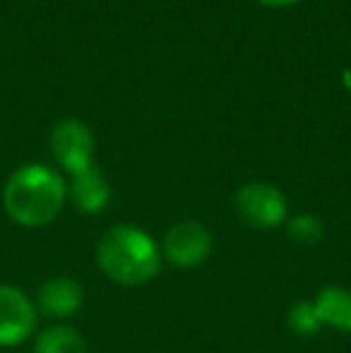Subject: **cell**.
Instances as JSON below:
<instances>
[{"mask_svg": "<svg viewBox=\"0 0 351 353\" xmlns=\"http://www.w3.org/2000/svg\"><path fill=\"white\" fill-rule=\"evenodd\" d=\"M63 176L46 163L19 166L3 188V207L14 223L39 228L51 223L66 205Z\"/></svg>", "mask_w": 351, "mask_h": 353, "instance_id": "cell-1", "label": "cell"}, {"mask_svg": "<svg viewBox=\"0 0 351 353\" xmlns=\"http://www.w3.org/2000/svg\"><path fill=\"white\" fill-rule=\"evenodd\" d=\"M97 265L121 286H140L154 279L161 267V252L154 238L137 226H113L97 245Z\"/></svg>", "mask_w": 351, "mask_h": 353, "instance_id": "cell-2", "label": "cell"}, {"mask_svg": "<svg viewBox=\"0 0 351 353\" xmlns=\"http://www.w3.org/2000/svg\"><path fill=\"white\" fill-rule=\"evenodd\" d=\"M234 210L253 228H274L286 219V197L270 183H245L234 195Z\"/></svg>", "mask_w": 351, "mask_h": 353, "instance_id": "cell-3", "label": "cell"}, {"mask_svg": "<svg viewBox=\"0 0 351 353\" xmlns=\"http://www.w3.org/2000/svg\"><path fill=\"white\" fill-rule=\"evenodd\" d=\"M48 147H51L56 161L66 168L70 176L94 166V137L92 130L85 123L75 118L56 123L48 135Z\"/></svg>", "mask_w": 351, "mask_h": 353, "instance_id": "cell-4", "label": "cell"}, {"mask_svg": "<svg viewBox=\"0 0 351 353\" xmlns=\"http://www.w3.org/2000/svg\"><path fill=\"white\" fill-rule=\"evenodd\" d=\"M39 310L17 286L0 283V346H19L34 334Z\"/></svg>", "mask_w": 351, "mask_h": 353, "instance_id": "cell-5", "label": "cell"}, {"mask_svg": "<svg viewBox=\"0 0 351 353\" xmlns=\"http://www.w3.org/2000/svg\"><path fill=\"white\" fill-rule=\"evenodd\" d=\"M164 257L176 267L190 270L210 257L212 252V233L200 221H181L169 228L164 236Z\"/></svg>", "mask_w": 351, "mask_h": 353, "instance_id": "cell-6", "label": "cell"}, {"mask_svg": "<svg viewBox=\"0 0 351 353\" xmlns=\"http://www.w3.org/2000/svg\"><path fill=\"white\" fill-rule=\"evenodd\" d=\"M85 303V288L77 279L72 276H51L39 286L37 293V305L39 312H43L46 317H56V320H63V317H72Z\"/></svg>", "mask_w": 351, "mask_h": 353, "instance_id": "cell-7", "label": "cell"}, {"mask_svg": "<svg viewBox=\"0 0 351 353\" xmlns=\"http://www.w3.org/2000/svg\"><path fill=\"white\" fill-rule=\"evenodd\" d=\"M68 195H70V202L75 205L77 212L99 214L101 210H106L108 200H111V188H108V181L97 166H89L72 176Z\"/></svg>", "mask_w": 351, "mask_h": 353, "instance_id": "cell-8", "label": "cell"}, {"mask_svg": "<svg viewBox=\"0 0 351 353\" xmlns=\"http://www.w3.org/2000/svg\"><path fill=\"white\" fill-rule=\"evenodd\" d=\"M323 327L351 332V291L344 286H325L313 301Z\"/></svg>", "mask_w": 351, "mask_h": 353, "instance_id": "cell-9", "label": "cell"}, {"mask_svg": "<svg viewBox=\"0 0 351 353\" xmlns=\"http://www.w3.org/2000/svg\"><path fill=\"white\" fill-rule=\"evenodd\" d=\"M34 353H89V349L77 330L68 325H53L37 334Z\"/></svg>", "mask_w": 351, "mask_h": 353, "instance_id": "cell-10", "label": "cell"}, {"mask_svg": "<svg viewBox=\"0 0 351 353\" xmlns=\"http://www.w3.org/2000/svg\"><path fill=\"white\" fill-rule=\"evenodd\" d=\"M286 325L294 334L301 336H313L323 330V322H320L318 312H315L313 301H301L296 305H291L289 315H286Z\"/></svg>", "mask_w": 351, "mask_h": 353, "instance_id": "cell-11", "label": "cell"}, {"mask_svg": "<svg viewBox=\"0 0 351 353\" xmlns=\"http://www.w3.org/2000/svg\"><path fill=\"white\" fill-rule=\"evenodd\" d=\"M286 228H289L291 241L301 243V245H315L325 236V223L313 214H299V216L291 219Z\"/></svg>", "mask_w": 351, "mask_h": 353, "instance_id": "cell-12", "label": "cell"}, {"mask_svg": "<svg viewBox=\"0 0 351 353\" xmlns=\"http://www.w3.org/2000/svg\"><path fill=\"white\" fill-rule=\"evenodd\" d=\"M258 3L270 5V8H286V5H294V3H299V0H258Z\"/></svg>", "mask_w": 351, "mask_h": 353, "instance_id": "cell-13", "label": "cell"}]
</instances>
